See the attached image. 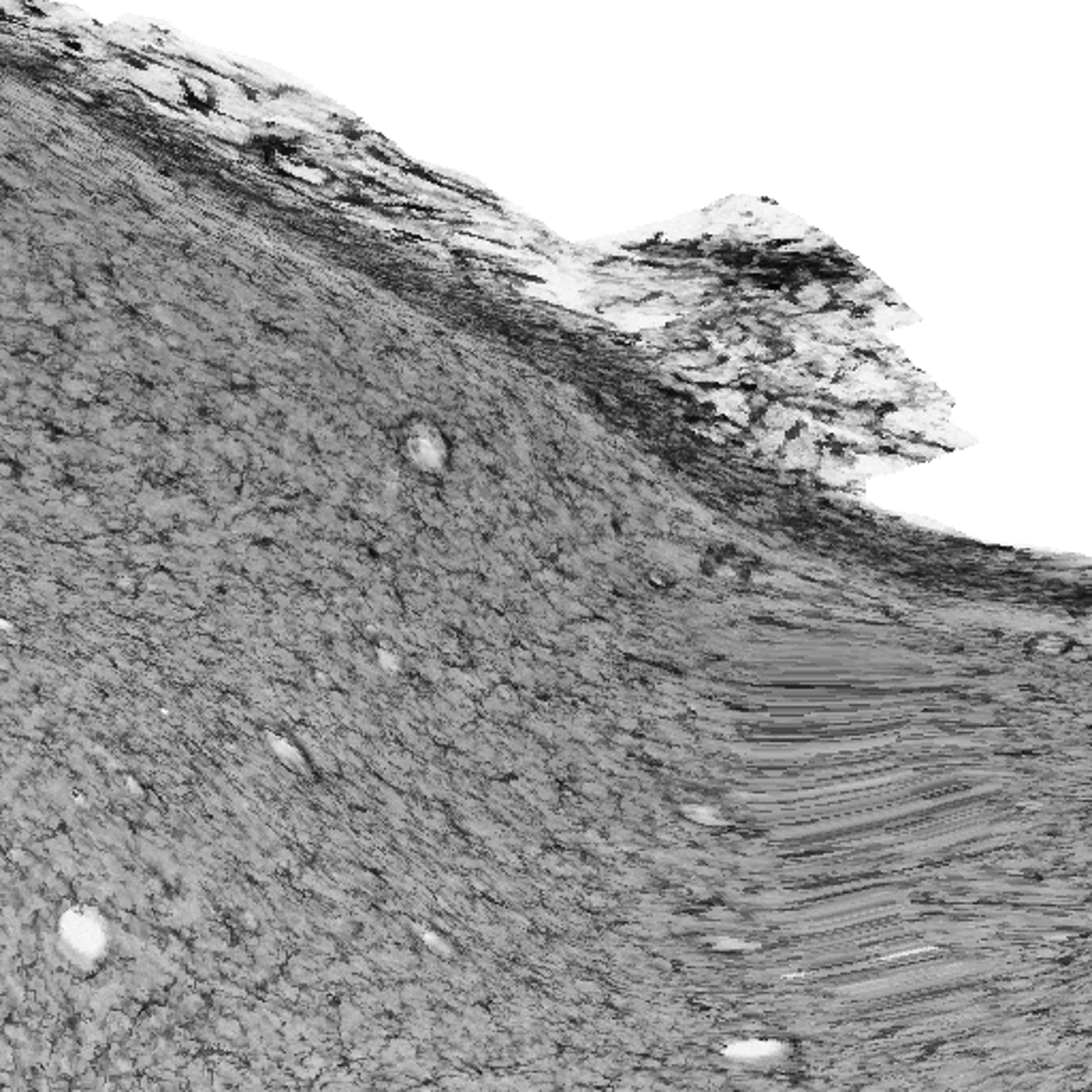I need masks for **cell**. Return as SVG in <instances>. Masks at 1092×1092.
<instances>
[{"mask_svg": "<svg viewBox=\"0 0 1092 1092\" xmlns=\"http://www.w3.org/2000/svg\"><path fill=\"white\" fill-rule=\"evenodd\" d=\"M395 446L410 468L422 474H444L453 462V446L440 422L408 417L395 429Z\"/></svg>", "mask_w": 1092, "mask_h": 1092, "instance_id": "1", "label": "cell"}, {"mask_svg": "<svg viewBox=\"0 0 1092 1092\" xmlns=\"http://www.w3.org/2000/svg\"><path fill=\"white\" fill-rule=\"evenodd\" d=\"M775 1052H780V1045L777 1043H766V1041H745V1043H738L734 1047H729V1054L732 1056H738V1058H764V1056H773Z\"/></svg>", "mask_w": 1092, "mask_h": 1092, "instance_id": "2", "label": "cell"}]
</instances>
